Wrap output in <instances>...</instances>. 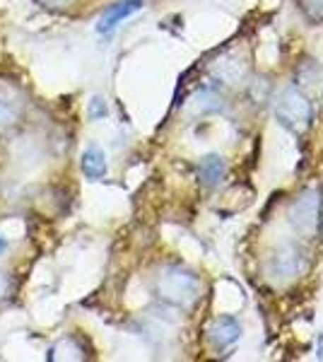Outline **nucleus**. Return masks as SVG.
<instances>
[{"mask_svg":"<svg viewBox=\"0 0 323 362\" xmlns=\"http://www.w3.org/2000/svg\"><path fill=\"white\" fill-rule=\"evenodd\" d=\"M201 280L184 268H164L157 278V295L176 307H189L198 300Z\"/></svg>","mask_w":323,"mask_h":362,"instance_id":"f257e3e1","label":"nucleus"},{"mask_svg":"<svg viewBox=\"0 0 323 362\" xmlns=\"http://www.w3.org/2000/svg\"><path fill=\"white\" fill-rule=\"evenodd\" d=\"M311 116H314L311 102L299 90H287L285 95L280 97L278 119H280V124L287 126L290 131L304 133L311 126Z\"/></svg>","mask_w":323,"mask_h":362,"instance_id":"f03ea898","label":"nucleus"},{"mask_svg":"<svg viewBox=\"0 0 323 362\" xmlns=\"http://www.w3.org/2000/svg\"><path fill=\"white\" fill-rule=\"evenodd\" d=\"M319 215H321V198L316 191L304 194L290 210V220L295 225V230L299 232H314L319 225Z\"/></svg>","mask_w":323,"mask_h":362,"instance_id":"7ed1b4c3","label":"nucleus"},{"mask_svg":"<svg viewBox=\"0 0 323 362\" xmlns=\"http://www.w3.org/2000/svg\"><path fill=\"white\" fill-rule=\"evenodd\" d=\"M140 8H143V0H123V3L111 5L107 13L102 15V20H99L97 32H102V34L114 32V29L119 27L123 20H128L131 15H135Z\"/></svg>","mask_w":323,"mask_h":362,"instance_id":"20e7f679","label":"nucleus"},{"mask_svg":"<svg viewBox=\"0 0 323 362\" xmlns=\"http://www.w3.org/2000/svg\"><path fill=\"white\" fill-rule=\"evenodd\" d=\"M299 271H302V254H299L297 249L280 251V254L273 259V264H270V273H273V278H280V280L297 276Z\"/></svg>","mask_w":323,"mask_h":362,"instance_id":"39448f33","label":"nucleus"},{"mask_svg":"<svg viewBox=\"0 0 323 362\" xmlns=\"http://www.w3.org/2000/svg\"><path fill=\"white\" fill-rule=\"evenodd\" d=\"M80 165H82V174H85L87 179L97 181V179H102L104 174H107V155L102 153V148L92 145V148L85 150Z\"/></svg>","mask_w":323,"mask_h":362,"instance_id":"423d86ee","label":"nucleus"},{"mask_svg":"<svg viewBox=\"0 0 323 362\" xmlns=\"http://www.w3.org/2000/svg\"><path fill=\"white\" fill-rule=\"evenodd\" d=\"M239 334H242V326H239V321L232 319V317L217 319L215 326H213V341H215L217 348L232 346V343L239 338Z\"/></svg>","mask_w":323,"mask_h":362,"instance_id":"0eeeda50","label":"nucleus"},{"mask_svg":"<svg viewBox=\"0 0 323 362\" xmlns=\"http://www.w3.org/2000/svg\"><path fill=\"white\" fill-rule=\"evenodd\" d=\"M198 174H201V179L208 186H215V184H220V181L225 179L227 165H225V160H222V157L210 155V157H205V160H201V165H198Z\"/></svg>","mask_w":323,"mask_h":362,"instance_id":"6e6552de","label":"nucleus"},{"mask_svg":"<svg viewBox=\"0 0 323 362\" xmlns=\"http://www.w3.org/2000/svg\"><path fill=\"white\" fill-rule=\"evenodd\" d=\"M22 104L17 102V97L8 95V92H0V131L15 126L17 119H20Z\"/></svg>","mask_w":323,"mask_h":362,"instance_id":"1a4fd4ad","label":"nucleus"},{"mask_svg":"<svg viewBox=\"0 0 323 362\" xmlns=\"http://www.w3.org/2000/svg\"><path fill=\"white\" fill-rule=\"evenodd\" d=\"M302 3L311 17H323V0H302Z\"/></svg>","mask_w":323,"mask_h":362,"instance_id":"9d476101","label":"nucleus"},{"mask_svg":"<svg viewBox=\"0 0 323 362\" xmlns=\"http://www.w3.org/2000/svg\"><path fill=\"white\" fill-rule=\"evenodd\" d=\"M44 5H49V8H58V5H66L68 0H41Z\"/></svg>","mask_w":323,"mask_h":362,"instance_id":"9b49d317","label":"nucleus"},{"mask_svg":"<svg viewBox=\"0 0 323 362\" xmlns=\"http://www.w3.org/2000/svg\"><path fill=\"white\" fill-rule=\"evenodd\" d=\"M5 251H8V242H5V239H3V237H0V256H3V254H5Z\"/></svg>","mask_w":323,"mask_h":362,"instance_id":"f8f14e48","label":"nucleus"}]
</instances>
